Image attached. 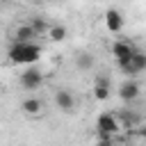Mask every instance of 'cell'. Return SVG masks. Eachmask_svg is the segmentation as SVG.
Here are the masks:
<instances>
[{
    "label": "cell",
    "mask_w": 146,
    "mask_h": 146,
    "mask_svg": "<svg viewBox=\"0 0 146 146\" xmlns=\"http://www.w3.org/2000/svg\"><path fill=\"white\" fill-rule=\"evenodd\" d=\"M75 64H78L80 71H91V66H94V57H91L89 52H80V55L75 57Z\"/></svg>",
    "instance_id": "14"
},
{
    "label": "cell",
    "mask_w": 146,
    "mask_h": 146,
    "mask_svg": "<svg viewBox=\"0 0 146 146\" xmlns=\"http://www.w3.org/2000/svg\"><path fill=\"white\" fill-rule=\"evenodd\" d=\"M119 96H121V100L132 103V100L139 96V84H137L135 80H125V82L119 87Z\"/></svg>",
    "instance_id": "7"
},
{
    "label": "cell",
    "mask_w": 146,
    "mask_h": 146,
    "mask_svg": "<svg viewBox=\"0 0 146 146\" xmlns=\"http://www.w3.org/2000/svg\"><path fill=\"white\" fill-rule=\"evenodd\" d=\"M66 36H68V30H66L64 25H50V27H48V39H50V41H57V43H59V41H64Z\"/></svg>",
    "instance_id": "13"
},
{
    "label": "cell",
    "mask_w": 146,
    "mask_h": 146,
    "mask_svg": "<svg viewBox=\"0 0 146 146\" xmlns=\"http://www.w3.org/2000/svg\"><path fill=\"white\" fill-rule=\"evenodd\" d=\"M116 121H119V125L121 128H135L137 123H139V114H135L132 110H123V112H119L116 114Z\"/></svg>",
    "instance_id": "11"
},
{
    "label": "cell",
    "mask_w": 146,
    "mask_h": 146,
    "mask_svg": "<svg viewBox=\"0 0 146 146\" xmlns=\"http://www.w3.org/2000/svg\"><path fill=\"white\" fill-rule=\"evenodd\" d=\"M137 135H139V137H144V139H146V125H141V128H139V130H137Z\"/></svg>",
    "instance_id": "17"
},
{
    "label": "cell",
    "mask_w": 146,
    "mask_h": 146,
    "mask_svg": "<svg viewBox=\"0 0 146 146\" xmlns=\"http://www.w3.org/2000/svg\"><path fill=\"white\" fill-rule=\"evenodd\" d=\"M55 103H57V107H59L62 112H66V114L75 112V98H73V94H71L68 89H57V91H55Z\"/></svg>",
    "instance_id": "4"
},
{
    "label": "cell",
    "mask_w": 146,
    "mask_h": 146,
    "mask_svg": "<svg viewBox=\"0 0 146 146\" xmlns=\"http://www.w3.org/2000/svg\"><path fill=\"white\" fill-rule=\"evenodd\" d=\"M135 50H137V48H135L132 41H128V39H119V41L112 46V55H114L116 59H128Z\"/></svg>",
    "instance_id": "6"
},
{
    "label": "cell",
    "mask_w": 146,
    "mask_h": 146,
    "mask_svg": "<svg viewBox=\"0 0 146 146\" xmlns=\"http://www.w3.org/2000/svg\"><path fill=\"white\" fill-rule=\"evenodd\" d=\"M41 82H43V78H41V73H39V68H25L23 73H21V87L23 89H27V91H34V89H39L41 87Z\"/></svg>",
    "instance_id": "3"
},
{
    "label": "cell",
    "mask_w": 146,
    "mask_h": 146,
    "mask_svg": "<svg viewBox=\"0 0 146 146\" xmlns=\"http://www.w3.org/2000/svg\"><path fill=\"white\" fill-rule=\"evenodd\" d=\"M112 137H114V135H100V132H98V141H96V146H116Z\"/></svg>",
    "instance_id": "16"
},
{
    "label": "cell",
    "mask_w": 146,
    "mask_h": 146,
    "mask_svg": "<svg viewBox=\"0 0 146 146\" xmlns=\"http://www.w3.org/2000/svg\"><path fill=\"white\" fill-rule=\"evenodd\" d=\"M105 25H107L110 32L119 34L123 30V16H121V11L119 9H107L105 11Z\"/></svg>",
    "instance_id": "5"
},
{
    "label": "cell",
    "mask_w": 146,
    "mask_h": 146,
    "mask_svg": "<svg viewBox=\"0 0 146 146\" xmlns=\"http://www.w3.org/2000/svg\"><path fill=\"white\" fill-rule=\"evenodd\" d=\"M9 2H11V0H0V5H9Z\"/></svg>",
    "instance_id": "18"
},
{
    "label": "cell",
    "mask_w": 146,
    "mask_h": 146,
    "mask_svg": "<svg viewBox=\"0 0 146 146\" xmlns=\"http://www.w3.org/2000/svg\"><path fill=\"white\" fill-rule=\"evenodd\" d=\"M130 64H132V68L137 71V75H139L141 71H146V52L135 50V52L130 55Z\"/></svg>",
    "instance_id": "12"
},
{
    "label": "cell",
    "mask_w": 146,
    "mask_h": 146,
    "mask_svg": "<svg viewBox=\"0 0 146 146\" xmlns=\"http://www.w3.org/2000/svg\"><path fill=\"white\" fill-rule=\"evenodd\" d=\"M41 2H52V0H41Z\"/></svg>",
    "instance_id": "19"
},
{
    "label": "cell",
    "mask_w": 146,
    "mask_h": 146,
    "mask_svg": "<svg viewBox=\"0 0 146 146\" xmlns=\"http://www.w3.org/2000/svg\"><path fill=\"white\" fill-rule=\"evenodd\" d=\"M119 130H121V125H119V121H116V114L103 112V114L98 116V121H96V132H100V135H116Z\"/></svg>",
    "instance_id": "2"
},
{
    "label": "cell",
    "mask_w": 146,
    "mask_h": 146,
    "mask_svg": "<svg viewBox=\"0 0 146 146\" xmlns=\"http://www.w3.org/2000/svg\"><path fill=\"white\" fill-rule=\"evenodd\" d=\"M30 25H32V30H34L39 36H41V34H46V32H48V27H50L43 18H32V21H30Z\"/></svg>",
    "instance_id": "15"
},
{
    "label": "cell",
    "mask_w": 146,
    "mask_h": 146,
    "mask_svg": "<svg viewBox=\"0 0 146 146\" xmlns=\"http://www.w3.org/2000/svg\"><path fill=\"white\" fill-rule=\"evenodd\" d=\"M7 55L11 64H34L41 57V46L36 41H14Z\"/></svg>",
    "instance_id": "1"
},
{
    "label": "cell",
    "mask_w": 146,
    "mask_h": 146,
    "mask_svg": "<svg viewBox=\"0 0 146 146\" xmlns=\"http://www.w3.org/2000/svg\"><path fill=\"white\" fill-rule=\"evenodd\" d=\"M94 96H96V100H100V103L110 98V80H107V75H98V78H96Z\"/></svg>",
    "instance_id": "9"
},
{
    "label": "cell",
    "mask_w": 146,
    "mask_h": 146,
    "mask_svg": "<svg viewBox=\"0 0 146 146\" xmlns=\"http://www.w3.org/2000/svg\"><path fill=\"white\" fill-rule=\"evenodd\" d=\"M21 110H23L25 116H41V112H43V103H41L39 98L30 96V98H25V100L21 103Z\"/></svg>",
    "instance_id": "8"
},
{
    "label": "cell",
    "mask_w": 146,
    "mask_h": 146,
    "mask_svg": "<svg viewBox=\"0 0 146 146\" xmlns=\"http://www.w3.org/2000/svg\"><path fill=\"white\" fill-rule=\"evenodd\" d=\"M36 32L32 30V25L30 23H25V25H18L16 30H14V41H36Z\"/></svg>",
    "instance_id": "10"
}]
</instances>
